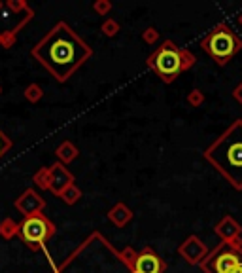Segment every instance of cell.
<instances>
[{
  "mask_svg": "<svg viewBox=\"0 0 242 273\" xmlns=\"http://www.w3.org/2000/svg\"><path fill=\"white\" fill-rule=\"evenodd\" d=\"M49 174V171H42V173H38L36 176H34V180L40 184L42 188H49V182L46 180V176Z\"/></svg>",
  "mask_w": 242,
  "mask_h": 273,
  "instance_id": "15",
  "label": "cell"
},
{
  "mask_svg": "<svg viewBox=\"0 0 242 273\" xmlns=\"http://www.w3.org/2000/svg\"><path fill=\"white\" fill-rule=\"evenodd\" d=\"M42 207H44V199H42L34 190H27L23 196H19V198L16 199V209L17 211H21L25 216L40 213Z\"/></svg>",
  "mask_w": 242,
  "mask_h": 273,
  "instance_id": "6",
  "label": "cell"
},
{
  "mask_svg": "<svg viewBox=\"0 0 242 273\" xmlns=\"http://www.w3.org/2000/svg\"><path fill=\"white\" fill-rule=\"evenodd\" d=\"M150 63L155 66V70L163 78H172L182 68V57H180L176 48H172V44H165Z\"/></svg>",
  "mask_w": 242,
  "mask_h": 273,
  "instance_id": "5",
  "label": "cell"
},
{
  "mask_svg": "<svg viewBox=\"0 0 242 273\" xmlns=\"http://www.w3.org/2000/svg\"><path fill=\"white\" fill-rule=\"evenodd\" d=\"M57 154H59V157H63V159L68 161V159H72V157L76 156V150H74L70 144H63L61 148L57 150Z\"/></svg>",
  "mask_w": 242,
  "mask_h": 273,
  "instance_id": "12",
  "label": "cell"
},
{
  "mask_svg": "<svg viewBox=\"0 0 242 273\" xmlns=\"http://www.w3.org/2000/svg\"><path fill=\"white\" fill-rule=\"evenodd\" d=\"M135 269H137V273H161L163 264L154 252H142L137 258Z\"/></svg>",
  "mask_w": 242,
  "mask_h": 273,
  "instance_id": "7",
  "label": "cell"
},
{
  "mask_svg": "<svg viewBox=\"0 0 242 273\" xmlns=\"http://www.w3.org/2000/svg\"><path fill=\"white\" fill-rule=\"evenodd\" d=\"M25 97L29 101H36L42 97V89L38 87V85H29L27 87V91H25Z\"/></svg>",
  "mask_w": 242,
  "mask_h": 273,
  "instance_id": "13",
  "label": "cell"
},
{
  "mask_svg": "<svg viewBox=\"0 0 242 273\" xmlns=\"http://www.w3.org/2000/svg\"><path fill=\"white\" fill-rule=\"evenodd\" d=\"M240 262H238V258L234 256L233 252H225V254H221V256L216 260V271L218 273H233L234 269H238L240 267Z\"/></svg>",
  "mask_w": 242,
  "mask_h": 273,
  "instance_id": "8",
  "label": "cell"
},
{
  "mask_svg": "<svg viewBox=\"0 0 242 273\" xmlns=\"http://www.w3.org/2000/svg\"><path fill=\"white\" fill-rule=\"evenodd\" d=\"M53 232H55L53 224L49 222L42 213L25 216L23 220L19 222V228H17V235L31 248L42 247L53 235Z\"/></svg>",
  "mask_w": 242,
  "mask_h": 273,
  "instance_id": "3",
  "label": "cell"
},
{
  "mask_svg": "<svg viewBox=\"0 0 242 273\" xmlns=\"http://www.w3.org/2000/svg\"><path fill=\"white\" fill-rule=\"evenodd\" d=\"M17 228H19V224H16L12 218H6V220L0 222V235L4 239H10V237H14L17 233Z\"/></svg>",
  "mask_w": 242,
  "mask_h": 273,
  "instance_id": "11",
  "label": "cell"
},
{
  "mask_svg": "<svg viewBox=\"0 0 242 273\" xmlns=\"http://www.w3.org/2000/svg\"><path fill=\"white\" fill-rule=\"evenodd\" d=\"M33 16L34 12L25 2H19V0L2 2L0 0V46L12 48L17 33L33 19Z\"/></svg>",
  "mask_w": 242,
  "mask_h": 273,
  "instance_id": "2",
  "label": "cell"
},
{
  "mask_svg": "<svg viewBox=\"0 0 242 273\" xmlns=\"http://www.w3.org/2000/svg\"><path fill=\"white\" fill-rule=\"evenodd\" d=\"M87 55L85 44L66 23H57L33 48V57L38 59L59 82H65Z\"/></svg>",
  "mask_w": 242,
  "mask_h": 273,
  "instance_id": "1",
  "label": "cell"
},
{
  "mask_svg": "<svg viewBox=\"0 0 242 273\" xmlns=\"http://www.w3.org/2000/svg\"><path fill=\"white\" fill-rule=\"evenodd\" d=\"M202 46H204V50L208 51L212 57H216L218 61L231 59L234 51L240 48L238 40L234 38V34L229 29H218L216 33H212L204 40Z\"/></svg>",
  "mask_w": 242,
  "mask_h": 273,
  "instance_id": "4",
  "label": "cell"
},
{
  "mask_svg": "<svg viewBox=\"0 0 242 273\" xmlns=\"http://www.w3.org/2000/svg\"><path fill=\"white\" fill-rule=\"evenodd\" d=\"M10 148H12V141H10L8 137L4 135V133L0 131V157L4 156V154H6Z\"/></svg>",
  "mask_w": 242,
  "mask_h": 273,
  "instance_id": "14",
  "label": "cell"
},
{
  "mask_svg": "<svg viewBox=\"0 0 242 273\" xmlns=\"http://www.w3.org/2000/svg\"><path fill=\"white\" fill-rule=\"evenodd\" d=\"M225 152L231 169H242V142L240 141L231 142L229 146H225Z\"/></svg>",
  "mask_w": 242,
  "mask_h": 273,
  "instance_id": "9",
  "label": "cell"
},
{
  "mask_svg": "<svg viewBox=\"0 0 242 273\" xmlns=\"http://www.w3.org/2000/svg\"><path fill=\"white\" fill-rule=\"evenodd\" d=\"M63 180H70V174L65 173V169L61 165H53V169H51V178H49V188L53 192H57V194H61V190H63V186H65V182Z\"/></svg>",
  "mask_w": 242,
  "mask_h": 273,
  "instance_id": "10",
  "label": "cell"
}]
</instances>
